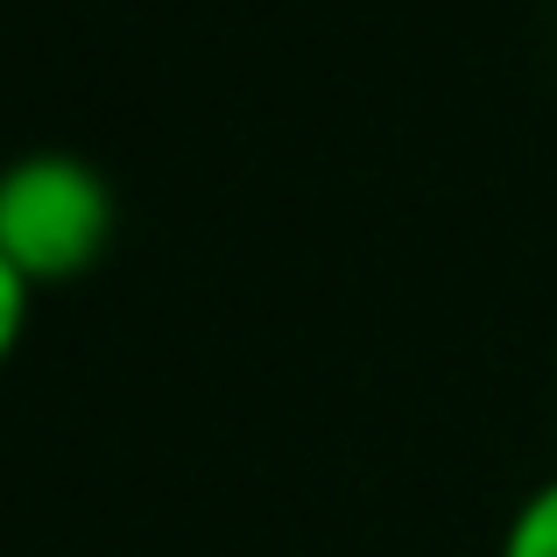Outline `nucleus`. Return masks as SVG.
Returning a JSON list of instances; mask_svg holds the SVG:
<instances>
[{
	"mask_svg": "<svg viewBox=\"0 0 557 557\" xmlns=\"http://www.w3.org/2000/svg\"><path fill=\"white\" fill-rule=\"evenodd\" d=\"M113 184L85 156L36 149L0 170V261L28 289L78 283L99 255L113 247Z\"/></svg>",
	"mask_w": 557,
	"mask_h": 557,
	"instance_id": "f257e3e1",
	"label": "nucleus"
},
{
	"mask_svg": "<svg viewBox=\"0 0 557 557\" xmlns=\"http://www.w3.org/2000/svg\"><path fill=\"white\" fill-rule=\"evenodd\" d=\"M502 557H557V473L516 508V516H508Z\"/></svg>",
	"mask_w": 557,
	"mask_h": 557,
	"instance_id": "f03ea898",
	"label": "nucleus"
},
{
	"mask_svg": "<svg viewBox=\"0 0 557 557\" xmlns=\"http://www.w3.org/2000/svg\"><path fill=\"white\" fill-rule=\"evenodd\" d=\"M28 297H36V289L0 261V368L14 360V346H22V332H28Z\"/></svg>",
	"mask_w": 557,
	"mask_h": 557,
	"instance_id": "7ed1b4c3",
	"label": "nucleus"
}]
</instances>
